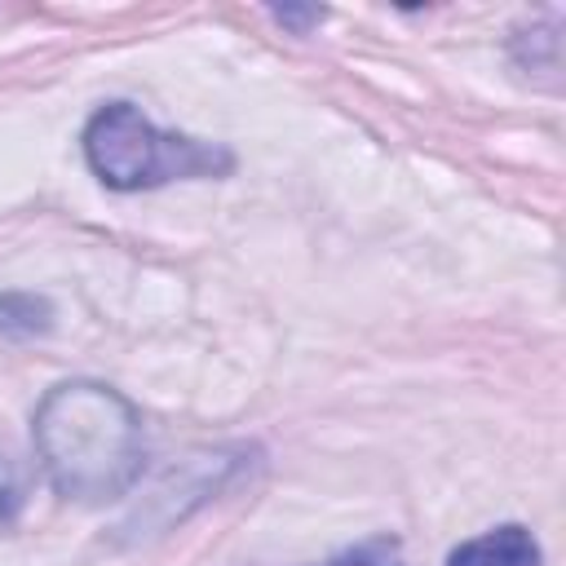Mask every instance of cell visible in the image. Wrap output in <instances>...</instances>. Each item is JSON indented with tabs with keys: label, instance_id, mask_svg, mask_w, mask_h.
<instances>
[{
	"label": "cell",
	"instance_id": "obj_3",
	"mask_svg": "<svg viewBox=\"0 0 566 566\" xmlns=\"http://www.w3.org/2000/svg\"><path fill=\"white\" fill-rule=\"evenodd\" d=\"M447 566H539V544L526 526H495L478 539H464Z\"/></svg>",
	"mask_w": 566,
	"mask_h": 566
},
{
	"label": "cell",
	"instance_id": "obj_5",
	"mask_svg": "<svg viewBox=\"0 0 566 566\" xmlns=\"http://www.w3.org/2000/svg\"><path fill=\"white\" fill-rule=\"evenodd\" d=\"M22 500H27V478H22V464L9 447H0V531L18 522L22 513Z\"/></svg>",
	"mask_w": 566,
	"mask_h": 566
},
{
	"label": "cell",
	"instance_id": "obj_2",
	"mask_svg": "<svg viewBox=\"0 0 566 566\" xmlns=\"http://www.w3.org/2000/svg\"><path fill=\"white\" fill-rule=\"evenodd\" d=\"M84 159L111 190H150L177 177L230 172V150L155 128L133 102H111L84 124Z\"/></svg>",
	"mask_w": 566,
	"mask_h": 566
},
{
	"label": "cell",
	"instance_id": "obj_4",
	"mask_svg": "<svg viewBox=\"0 0 566 566\" xmlns=\"http://www.w3.org/2000/svg\"><path fill=\"white\" fill-rule=\"evenodd\" d=\"M53 327V305L35 292H0V336L4 340H35Z\"/></svg>",
	"mask_w": 566,
	"mask_h": 566
},
{
	"label": "cell",
	"instance_id": "obj_1",
	"mask_svg": "<svg viewBox=\"0 0 566 566\" xmlns=\"http://www.w3.org/2000/svg\"><path fill=\"white\" fill-rule=\"evenodd\" d=\"M35 451L57 495L75 504H111L137 478L146 460L137 407L97 380L53 385L35 416Z\"/></svg>",
	"mask_w": 566,
	"mask_h": 566
},
{
	"label": "cell",
	"instance_id": "obj_6",
	"mask_svg": "<svg viewBox=\"0 0 566 566\" xmlns=\"http://www.w3.org/2000/svg\"><path fill=\"white\" fill-rule=\"evenodd\" d=\"M323 566H402V548H398V539L380 535V539H367V544H354V548L327 557Z\"/></svg>",
	"mask_w": 566,
	"mask_h": 566
},
{
	"label": "cell",
	"instance_id": "obj_7",
	"mask_svg": "<svg viewBox=\"0 0 566 566\" xmlns=\"http://www.w3.org/2000/svg\"><path fill=\"white\" fill-rule=\"evenodd\" d=\"M274 18H279L283 27H296V31H305V27L323 22V9H274Z\"/></svg>",
	"mask_w": 566,
	"mask_h": 566
}]
</instances>
